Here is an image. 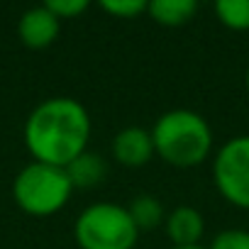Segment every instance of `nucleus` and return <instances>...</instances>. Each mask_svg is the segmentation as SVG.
Returning <instances> with one entry per match:
<instances>
[{
	"mask_svg": "<svg viewBox=\"0 0 249 249\" xmlns=\"http://www.w3.org/2000/svg\"><path fill=\"white\" fill-rule=\"evenodd\" d=\"M93 120L86 105L69 95L42 100L25 122V144L35 161L66 169L88 149Z\"/></svg>",
	"mask_w": 249,
	"mask_h": 249,
	"instance_id": "obj_1",
	"label": "nucleus"
},
{
	"mask_svg": "<svg viewBox=\"0 0 249 249\" xmlns=\"http://www.w3.org/2000/svg\"><path fill=\"white\" fill-rule=\"evenodd\" d=\"M154 152L171 166H198L210 157L213 130L208 120L188 107H174L157 117L152 127Z\"/></svg>",
	"mask_w": 249,
	"mask_h": 249,
	"instance_id": "obj_2",
	"label": "nucleus"
},
{
	"mask_svg": "<svg viewBox=\"0 0 249 249\" xmlns=\"http://www.w3.org/2000/svg\"><path fill=\"white\" fill-rule=\"evenodd\" d=\"M73 239L81 249H135L140 227L135 225L127 205L100 200L78 213L73 222Z\"/></svg>",
	"mask_w": 249,
	"mask_h": 249,
	"instance_id": "obj_3",
	"label": "nucleus"
},
{
	"mask_svg": "<svg viewBox=\"0 0 249 249\" xmlns=\"http://www.w3.org/2000/svg\"><path fill=\"white\" fill-rule=\"evenodd\" d=\"M73 193L71 178L66 169L32 161L27 164L13 183V198L15 203L35 217H47L59 213Z\"/></svg>",
	"mask_w": 249,
	"mask_h": 249,
	"instance_id": "obj_4",
	"label": "nucleus"
},
{
	"mask_svg": "<svg viewBox=\"0 0 249 249\" xmlns=\"http://www.w3.org/2000/svg\"><path fill=\"white\" fill-rule=\"evenodd\" d=\"M213 178L227 203L249 208V135H237L217 149Z\"/></svg>",
	"mask_w": 249,
	"mask_h": 249,
	"instance_id": "obj_5",
	"label": "nucleus"
},
{
	"mask_svg": "<svg viewBox=\"0 0 249 249\" xmlns=\"http://www.w3.org/2000/svg\"><path fill=\"white\" fill-rule=\"evenodd\" d=\"M61 32V20L47 8V5H37L22 13L20 22H18V35L22 39L25 47L30 49H47L56 42Z\"/></svg>",
	"mask_w": 249,
	"mask_h": 249,
	"instance_id": "obj_6",
	"label": "nucleus"
},
{
	"mask_svg": "<svg viewBox=\"0 0 249 249\" xmlns=\"http://www.w3.org/2000/svg\"><path fill=\"white\" fill-rule=\"evenodd\" d=\"M154 140L152 130L140 124H127L112 137V157L122 166H144L154 157Z\"/></svg>",
	"mask_w": 249,
	"mask_h": 249,
	"instance_id": "obj_7",
	"label": "nucleus"
},
{
	"mask_svg": "<svg viewBox=\"0 0 249 249\" xmlns=\"http://www.w3.org/2000/svg\"><path fill=\"white\" fill-rule=\"evenodd\" d=\"M166 237L174 242V247H196L200 244V237L205 232L203 213L193 205H178L171 213H166Z\"/></svg>",
	"mask_w": 249,
	"mask_h": 249,
	"instance_id": "obj_8",
	"label": "nucleus"
},
{
	"mask_svg": "<svg viewBox=\"0 0 249 249\" xmlns=\"http://www.w3.org/2000/svg\"><path fill=\"white\" fill-rule=\"evenodd\" d=\"M147 13L161 27H181L196 18L198 0H152Z\"/></svg>",
	"mask_w": 249,
	"mask_h": 249,
	"instance_id": "obj_9",
	"label": "nucleus"
},
{
	"mask_svg": "<svg viewBox=\"0 0 249 249\" xmlns=\"http://www.w3.org/2000/svg\"><path fill=\"white\" fill-rule=\"evenodd\" d=\"M105 171H107L105 159L98 152H90V149H86L81 157H76L66 166V174H69L73 188H93V186H98L105 178Z\"/></svg>",
	"mask_w": 249,
	"mask_h": 249,
	"instance_id": "obj_10",
	"label": "nucleus"
},
{
	"mask_svg": "<svg viewBox=\"0 0 249 249\" xmlns=\"http://www.w3.org/2000/svg\"><path fill=\"white\" fill-rule=\"evenodd\" d=\"M135 225L142 230H152V227H159L164 220H166V210H164V203L152 196V193H140L130 205H127Z\"/></svg>",
	"mask_w": 249,
	"mask_h": 249,
	"instance_id": "obj_11",
	"label": "nucleus"
},
{
	"mask_svg": "<svg viewBox=\"0 0 249 249\" xmlns=\"http://www.w3.org/2000/svg\"><path fill=\"white\" fill-rule=\"evenodd\" d=\"M215 15L225 27L244 32L249 30V0H217Z\"/></svg>",
	"mask_w": 249,
	"mask_h": 249,
	"instance_id": "obj_12",
	"label": "nucleus"
},
{
	"mask_svg": "<svg viewBox=\"0 0 249 249\" xmlns=\"http://www.w3.org/2000/svg\"><path fill=\"white\" fill-rule=\"evenodd\" d=\"M208 249H249V230L230 227L213 237Z\"/></svg>",
	"mask_w": 249,
	"mask_h": 249,
	"instance_id": "obj_13",
	"label": "nucleus"
},
{
	"mask_svg": "<svg viewBox=\"0 0 249 249\" xmlns=\"http://www.w3.org/2000/svg\"><path fill=\"white\" fill-rule=\"evenodd\" d=\"M147 5L144 0H103L100 8L115 18H137L142 13H147Z\"/></svg>",
	"mask_w": 249,
	"mask_h": 249,
	"instance_id": "obj_14",
	"label": "nucleus"
},
{
	"mask_svg": "<svg viewBox=\"0 0 249 249\" xmlns=\"http://www.w3.org/2000/svg\"><path fill=\"white\" fill-rule=\"evenodd\" d=\"M44 5H47L59 20H71V18H78L81 13L88 10L86 0H47Z\"/></svg>",
	"mask_w": 249,
	"mask_h": 249,
	"instance_id": "obj_15",
	"label": "nucleus"
},
{
	"mask_svg": "<svg viewBox=\"0 0 249 249\" xmlns=\"http://www.w3.org/2000/svg\"><path fill=\"white\" fill-rule=\"evenodd\" d=\"M171 249H208V247H203V244H196V247H171Z\"/></svg>",
	"mask_w": 249,
	"mask_h": 249,
	"instance_id": "obj_16",
	"label": "nucleus"
},
{
	"mask_svg": "<svg viewBox=\"0 0 249 249\" xmlns=\"http://www.w3.org/2000/svg\"><path fill=\"white\" fill-rule=\"evenodd\" d=\"M244 83H247V90H249V69H247V76H244Z\"/></svg>",
	"mask_w": 249,
	"mask_h": 249,
	"instance_id": "obj_17",
	"label": "nucleus"
}]
</instances>
